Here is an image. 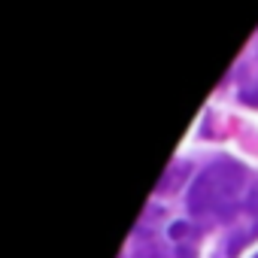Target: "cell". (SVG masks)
<instances>
[{
	"label": "cell",
	"instance_id": "1",
	"mask_svg": "<svg viewBox=\"0 0 258 258\" xmlns=\"http://www.w3.org/2000/svg\"><path fill=\"white\" fill-rule=\"evenodd\" d=\"M216 204H219V191H216L213 170L207 167L204 173L195 176V182H191V188H188V198H185V207H188L191 216H204V213H210Z\"/></svg>",
	"mask_w": 258,
	"mask_h": 258
},
{
	"label": "cell",
	"instance_id": "2",
	"mask_svg": "<svg viewBox=\"0 0 258 258\" xmlns=\"http://www.w3.org/2000/svg\"><path fill=\"white\" fill-rule=\"evenodd\" d=\"M210 170H213L219 198H231V201H234V198L240 195L243 182H246V170H243L237 161H219V164H213Z\"/></svg>",
	"mask_w": 258,
	"mask_h": 258
},
{
	"label": "cell",
	"instance_id": "3",
	"mask_svg": "<svg viewBox=\"0 0 258 258\" xmlns=\"http://www.w3.org/2000/svg\"><path fill=\"white\" fill-rule=\"evenodd\" d=\"M243 213L258 219V179L249 185V191H246V198H243Z\"/></svg>",
	"mask_w": 258,
	"mask_h": 258
},
{
	"label": "cell",
	"instance_id": "4",
	"mask_svg": "<svg viewBox=\"0 0 258 258\" xmlns=\"http://www.w3.org/2000/svg\"><path fill=\"white\" fill-rule=\"evenodd\" d=\"M237 210H243V204H237V201H231V198H222V201L216 204V213H219V219H231Z\"/></svg>",
	"mask_w": 258,
	"mask_h": 258
},
{
	"label": "cell",
	"instance_id": "5",
	"mask_svg": "<svg viewBox=\"0 0 258 258\" xmlns=\"http://www.w3.org/2000/svg\"><path fill=\"white\" fill-rule=\"evenodd\" d=\"M188 231H191V228H188V222H185V219H179V222H170V228H167V237L179 243V240H185V237H188Z\"/></svg>",
	"mask_w": 258,
	"mask_h": 258
},
{
	"label": "cell",
	"instance_id": "6",
	"mask_svg": "<svg viewBox=\"0 0 258 258\" xmlns=\"http://www.w3.org/2000/svg\"><path fill=\"white\" fill-rule=\"evenodd\" d=\"M134 258H167V252H164L158 243H149V246L137 249V252H134Z\"/></svg>",
	"mask_w": 258,
	"mask_h": 258
},
{
	"label": "cell",
	"instance_id": "7",
	"mask_svg": "<svg viewBox=\"0 0 258 258\" xmlns=\"http://www.w3.org/2000/svg\"><path fill=\"white\" fill-rule=\"evenodd\" d=\"M249 240H252L249 234H234V237H231V243H228V255H231V258H237V255H240V249H243Z\"/></svg>",
	"mask_w": 258,
	"mask_h": 258
},
{
	"label": "cell",
	"instance_id": "8",
	"mask_svg": "<svg viewBox=\"0 0 258 258\" xmlns=\"http://www.w3.org/2000/svg\"><path fill=\"white\" fill-rule=\"evenodd\" d=\"M173 255H176V258H195V249H191L188 243H179V246L173 249Z\"/></svg>",
	"mask_w": 258,
	"mask_h": 258
},
{
	"label": "cell",
	"instance_id": "9",
	"mask_svg": "<svg viewBox=\"0 0 258 258\" xmlns=\"http://www.w3.org/2000/svg\"><path fill=\"white\" fill-rule=\"evenodd\" d=\"M255 258H258V255H255Z\"/></svg>",
	"mask_w": 258,
	"mask_h": 258
}]
</instances>
